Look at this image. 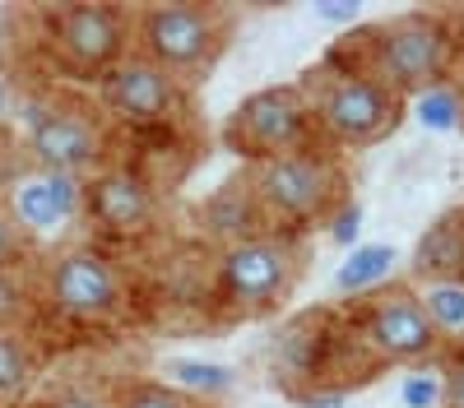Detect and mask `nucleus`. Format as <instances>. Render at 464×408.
Masks as SVG:
<instances>
[{
	"mask_svg": "<svg viewBox=\"0 0 464 408\" xmlns=\"http://www.w3.org/2000/svg\"><path fill=\"white\" fill-rule=\"evenodd\" d=\"M24 139L33 148V158L56 176H74L84 181L93 172H102V154H107V130L102 117L89 111L74 98H43L24 111Z\"/></svg>",
	"mask_w": 464,
	"mask_h": 408,
	"instance_id": "nucleus-1",
	"label": "nucleus"
},
{
	"mask_svg": "<svg viewBox=\"0 0 464 408\" xmlns=\"http://www.w3.org/2000/svg\"><path fill=\"white\" fill-rule=\"evenodd\" d=\"M455 56V33L432 19V14H400L391 24H381L372 37V61L376 70H367L372 80H381L385 89H422L450 65Z\"/></svg>",
	"mask_w": 464,
	"mask_h": 408,
	"instance_id": "nucleus-2",
	"label": "nucleus"
},
{
	"mask_svg": "<svg viewBox=\"0 0 464 408\" xmlns=\"http://www.w3.org/2000/svg\"><path fill=\"white\" fill-rule=\"evenodd\" d=\"M135 33H140V56L163 65L172 80L209 70V61L223 52L218 14L205 5H177V0L172 5H153L140 14Z\"/></svg>",
	"mask_w": 464,
	"mask_h": 408,
	"instance_id": "nucleus-3",
	"label": "nucleus"
},
{
	"mask_svg": "<svg viewBox=\"0 0 464 408\" xmlns=\"http://www.w3.org/2000/svg\"><path fill=\"white\" fill-rule=\"evenodd\" d=\"M251 191H256L265 213L288 218V223H312V218H321L334 204L339 172H334L330 158L306 154V148H293V154L256 163Z\"/></svg>",
	"mask_w": 464,
	"mask_h": 408,
	"instance_id": "nucleus-4",
	"label": "nucleus"
},
{
	"mask_svg": "<svg viewBox=\"0 0 464 408\" xmlns=\"http://www.w3.org/2000/svg\"><path fill=\"white\" fill-rule=\"evenodd\" d=\"M47 302L65 320H107L126 302V279L111 255L93 246H65L47 260Z\"/></svg>",
	"mask_w": 464,
	"mask_h": 408,
	"instance_id": "nucleus-5",
	"label": "nucleus"
},
{
	"mask_svg": "<svg viewBox=\"0 0 464 408\" xmlns=\"http://www.w3.org/2000/svg\"><path fill=\"white\" fill-rule=\"evenodd\" d=\"M306 126H312V107L306 98L288 84L279 89H260L251 93L227 121V144L237 154L265 163V158H279V154H293L306 139Z\"/></svg>",
	"mask_w": 464,
	"mask_h": 408,
	"instance_id": "nucleus-6",
	"label": "nucleus"
},
{
	"mask_svg": "<svg viewBox=\"0 0 464 408\" xmlns=\"http://www.w3.org/2000/svg\"><path fill=\"white\" fill-rule=\"evenodd\" d=\"M400 93L372 74H339L316 98V121L339 144H376L400 126Z\"/></svg>",
	"mask_w": 464,
	"mask_h": 408,
	"instance_id": "nucleus-7",
	"label": "nucleus"
},
{
	"mask_svg": "<svg viewBox=\"0 0 464 408\" xmlns=\"http://www.w3.org/2000/svg\"><path fill=\"white\" fill-rule=\"evenodd\" d=\"M130 43V19L116 5H65L52 14V52L65 70L102 74L126 56Z\"/></svg>",
	"mask_w": 464,
	"mask_h": 408,
	"instance_id": "nucleus-8",
	"label": "nucleus"
},
{
	"mask_svg": "<svg viewBox=\"0 0 464 408\" xmlns=\"http://www.w3.org/2000/svg\"><path fill=\"white\" fill-rule=\"evenodd\" d=\"M288 279H293V255L275 237H246V242L223 246L218 270H214L218 297L227 307H246V311L275 307Z\"/></svg>",
	"mask_w": 464,
	"mask_h": 408,
	"instance_id": "nucleus-9",
	"label": "nucleus"
},
{
	"mask_svg": "<svg viewBox=\"0 0 464 408\" xmlns=\"http://www.w3.org/2000/svg\"><path fill=\"white\" fill-rule=\"evenodd\" d=\"M98 93H102V107L111 117H121L130 126H159L177 107V80L140 52H126L116 61L98 80Z\"/></svg>",
	"mask_w": 464,
	"mask_h": 408,
	"instance_id": "nucleus-10",
	"label": "nucleus"
},
{
	"mask_svg": "<svg viewBox=\"0 0 464 408\" xmlns=\"http://www.w3.org/2000/svg\"><path fill=\"white\" fill-rule=\"evenodd\" d=\"M362 339L391 362H422L437 353L441 334H437L428 307H422V297L409 288H395V292L372 297L367 320H362Z\"/></svg>",
	"mask_w": 464,
	"mask_h": 408,
	"instance_id": "nucleus-11",
	"label": "nucleus"
},
{
	"mask_svg": "<svg viewBox=\"0 0 464 408\" xmlns=\"http://www.w3.org/2000/svg\"><path fill=\"white\" fill-rule=\"evenodd\" d=\"M84 204H89L93 223L111 237H144L159 223V191H153L149 176H140L130 167L98 172L84 191Z\"/></svg>",
	"mask_w": 464,
	"mask_h": 408,
	"instance_id": "nucleus-12",
	"label": "nucleus"
},
{
	"mask_svg": "<svg viewBox=\"0 0 464 408\" xmlns=\"http://www.w3.org/2000/svg\"><path fill=\"white\" fill-rule=\"evenodd\" d=\"M413 274L428 279L432 288L464 279V213H450L437 228H428V237L418 242V255H413Z\"/></svg>",
	"mask_w": 464,
	"mask_h": 408,
	"instance_id": "nucleus-13",
	"label": "nucleus"
},
{
	"mask_svg": "<svg viewBox=\"0 0 464 408\" xmlns=\"http://www.w3.org/2000/svg\"><path fill=\"white\" fill-rule=\"evenodd\" d=\"M256 213H260V200L251 185L232 181V185H218V191L205 200V228L214 237H227L232 242H246V237H260L256 232Z\"/></svg>",
	"mask_w": 464,
	"mask_h": 408,
	"instance_id": "nucleus-14",
	"label": "nucleus"
},
{
	"mask_svg": "<svg viewBox=\"0 0 464 408\" xmlns=\"http://www.w3.org/2000/svg\"><path fill=\"white\" fill-rule=\"evenodd\" d=\"M33 381V353L19 339V329H0V399L24 394Z\"/></svg>",
	"mask_w": 464,
	"mask_h": 408,
	"instance_id": "nucleus-15",
	"label": "nucleus"
},
{
	"mask_svg": "<svg viewBox=\"0 0 464 408\" xmlns=\"http://www.w3.org/2000/svg\"><path fill=\"white\" fill-rule=\"evenodd\" d=\"M422 307H428L437 334H464V283H437L422 297Z\"/></svg>",
	"mask_w": 464,
	"mask_h": 408,
	"instance_id": "nucleus-16",
	"label": "nucleus"
},
{
	"mask_svg": "<svg viewBox=\"0 0 464 408\" xmlns=\"http://www.w3.org/2000/svg\"><path fill=\"white\" fill-rule=\"evenodd\" d=\"M116 408H196V403H190L186 394H177V390H168V385L140 381V385H126V390H121Z\"/></svg>",
	"mask_w": 464,
	"mask_h": 408,
	"instance_id": "nucleus-17",
	"label": "nucleus"
},
{
	"mask_svg": "<svg viewBox=\"0 0 464 408\" xmlns=\"http://www.w3.org/2000/svg\"><path fill=\"white\" fill-rule=\"evenodd\" d=\"M28 316V288L14 270H0V329H19Z\"/></svg>",
	"mask_w": 464,
	"mask_h": 408,
	"instance_id": "nucleus-18",
	"label": "nucleus"
},
{
	"mask_svg": "<svg viewBox=\"0 0 464 408\" xmlns=\"http://www.w3.org/2000/svg\"><path fill=\"white\" fill-rule=\"evenodd\" d=\"M19 255H24V228H19L14 209L0 204V270H14Z\"/></svg>",
	"mask_w": 464,
	"mask_h": 408,
	"instance_id": "nucleus-19",
	"label": "nucleus"
},
{
	"mask_svg": "<svg viewBox=\"0 0 464 408\" xmlns=\"http://www.w3.org/2000/svg\"><path fill=\"white\" fill-rule=\"evenodd\" d=\"M47 408H116L107 394H98V390H89V385H65V390H56L52 399H47Z\"/></svg>",
	"mask_w": 464,
	"mask_h": 408,
	"instance_id": "nucleus-20",
	"label": "nucleus"
},
{
	"mask_svg": "<svg viewBox=\"0 0 464 408\" xmlns=\"http://www.w3.org/2000/svg\"><path fill=\"white\" fill-rule=\"evenodd\" d=\"M446 408H464V362L446 371Z\"/></svg>",
	"mask_w": 464,
	"mask_h": 408,
	"instance_id": "nucleus-21",
	"label": "nucleus"
},
{
	"mask_svg": "<svg viewBox=\"0 0 464 408\" xmlns=\"http://www.w3.org/2000/svg\"><path fill=\"white\" fill-rule=\"evenodd\" d=\"M455 52H459V65H464V33L455 37Z\"/></svg>",
	"mask_w": 464,
	"mask_h": 408,
	"instance_id": "nucleus-22",
	"label": "nucleus"
}]
</instances>
